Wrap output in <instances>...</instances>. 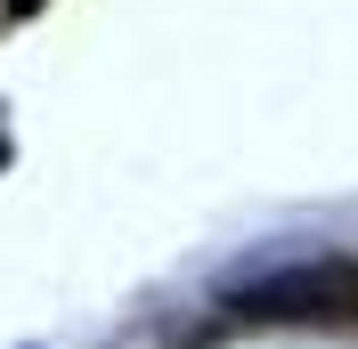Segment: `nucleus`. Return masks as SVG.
<instances>
[{
    "label": "nucleus",
    "mask_w": 358,
    "mask_h": 349,
    "mask_svg": "<svg viewBox=\"0 0 358 349\" xmlns=\"http://www.w3.org/2000/svg\"><path fill=\"white\" fill-rule=\"evenodd\" d=\"M236 309L268 325H358V260H293L236 284Z\"/></svg>",
    "instance_id": "nucleus-1"
},
{
    "label": "nucleus",
    "mask_w": 358,
    "mask_h": 349,
    "mask_svg": "<svg viewBox=\"0 0 358 349\" xmlns=\"http://www.w3.org/2000/svg\"><path fill=\"white\" fill-rule=\"evenodd\" d=\"M33 8H41V0H8V17H33Z\"/></svg>",
    "instance_id": "nucleus-2"
},
{
    "label": "nucleus",
    "mask_w": 358,
    "mask_h": 349,
    "mask_svg": "<svg viewBox=\"0 0 358 349\" xmlns=\"http://www.w3.org/2000/svg\"><path fill=\"white\" fill-rule=\"evenodd\" d=\"M0 163H8V154H0Z\"/></svg>",
    "instance_id": "nucleus-3"
}]
</instances>
